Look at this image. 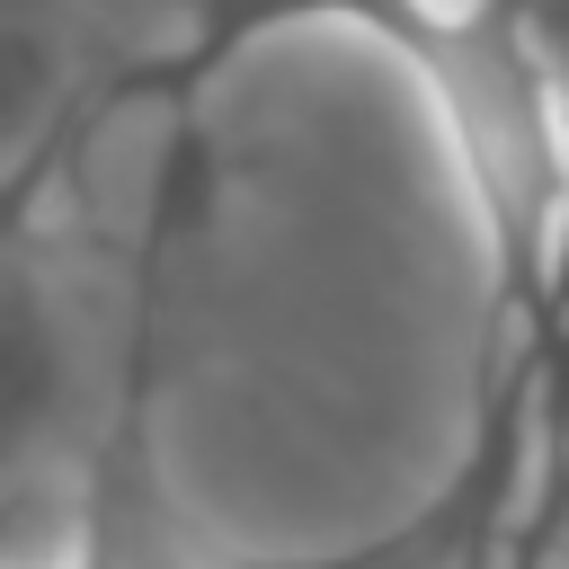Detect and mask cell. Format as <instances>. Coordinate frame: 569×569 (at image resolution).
Masks as SVG:
<instances>
[{
    "mask_svg": "<svg viewBox=\"0 0 569 569\" xmlns=\"http://www.w3.org/2000/svg\"><path fill=\"white\" fill-rule=\"evenodd\" d=\"M525 569H569V453H560V480H551V507L533 525V542L516 551Z\"/></svg>",
    "mask_w": 569,
    "mask_h": 569,
    "instance_id": "277c9868",
    "label": "cell"
},
{
    "mask_svg": "<svg viewBox=\"0 0 569 569\" xmlns=\"http://www.w3.org/2000/svg\"><path fill=\"white\" fill-rule=\"evenodd\" d=\"M498 27L533 71V89L551 98V116L569 124V0H498Z\"/></svg>",
    "mask_w": 569,
    "mask_h": 569,
    "instance_id": "3957f363",
    "label": "cell"
},
{
    "mask_svg": "<svg viewBox=\"0 0 569 569\" xmlns=\"http://www.w3.org/2000/svg\"><path fill=\"white\" fill-rule=\"evenodd\" d=\"M0 569H27V560H9V551H0Z\"/></svg>",
    "mask_w": 569,
    "mask_h": 569,
    "instance_id": "8992f818",
    "label": "cell"
},
{
    "mask_svg": "<svg viewBox=\"0 0 569 569\" xmlns=\"http://www.w3.org/2000/svg\"><path fill=\"white\" fill-rule=\"evenodd\" d=\"M471 569H525V560H471Z\"/></svg>",
    "mask_w": 569,
    "mask_h": 569,
    "instance_id": "5b68a950",
    "label": "cell"
},
{
    "mask_svg": "<svg viewBox=\"0 0 569 569\" xmlns=\"http://www.w3.org/2000/svg\"><path fill=\"white\" fill-rule=\"evenodd\" d=\"M80 427V329L36 231V187L0 196V507L53 480Z\"/></svg>",
    "mask_w": 569,
    "mask_h": 569,
    "instance_id": "6da1fadb",
    "label": "cell"
},
{
    "mask_svg": "<svg viewBox=\"0 0 569 569\" xmlns=\"http://www.w3.org/2000/svg\"><path fill=\"white\" fill-rule=\"evenodd\" d=\"M80 98V44L62 0H0V196L44 187V160Z\"/></svg>",
    "mask_w": 569,
    "mask_h": 569,
    "instance_id": "7a4b0ae2",
    "label": "cell"
}]
</instances>
